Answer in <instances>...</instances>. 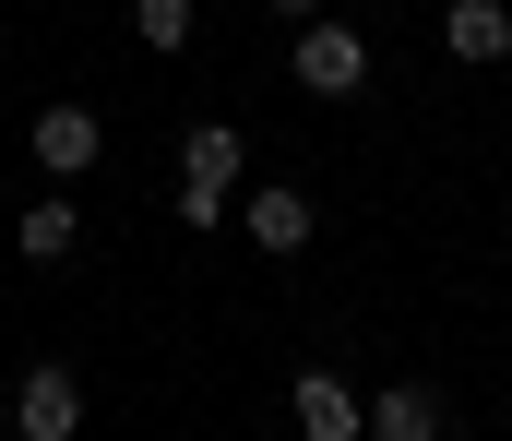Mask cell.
<instances>
[{
    "label": "cell",
    "mask_w": 512,
    "mask_h": 441,
    "mask_svg": "<svg viewBox=\"0 0 512 441\" xmlns=\"http://www.w3.org/2000/svg\"><path fill=\"white\" fill-rule=\"evenodd\" d=\"M441 48H453L465 72L512 60V0H453V12H441Z\"/></svg>",
    "instance_id": "obj_8"
},
{
    "label": "cell",
    "mask_w": 512,
    "mask_h": 441,
    "mask_svg": "<svg viewBox=\"0 0 512 441\" xmlns=\"http://www.w3.org/2000/svg\"><path fill=\"white\" fill-rule=\"evenodd\" d=\"M131 36L143 48H191V0H131Z\"/></svg>",
    "instance_id": "obj_10"
},
{
    "label": "cell",
    "mask_w": 512,
    "mask_h": 441,
    "mask_svg": "<svg viewBox=\"0 0 512 441\" xmlns=\"http://www.w3.org/2000/svg\"><path fill=\"white\" fill-rule=\"evenodd\" d=\"M286 72H298L310 96H358V84H370V36L334 24V12H310V24H286Z\"/></svg>",
    "instance_id": "obj_1"
},
{
    "label": "cell",
    "mask_w": 512,
    "mask_h": 441,
    "mask_svg": "<svg viewBox=\"0 0 512 441\" xmlns=\"http://www.w3.org/2000/svg\"><path fill=\"white\" fill-rule=\"evenodd\" d=\"M286 430L298 441H370V394H346L334 370H298L286 382Z\"/></svg>",
    "instance_id": "obj_4"
},
{
    "label": "cell",
    "mask_w": 512,
    "mask_h": 441,
    "mask_svg": "<svg viewBox=\"0 0 512 441\" xmlns=\"http://www.w3.org/2000/svg\"><path fill=\"white\" fill-rule=\"evenodd\" d=\"M239 179H251V132H227V120H191L179 132V191H227L239 203Z\"/></svg>",
    "instance_id": "obj_5"
},
{
    "label": "cell",
    "mask_w": 512,
    "mask_h": 441,
    "mask_svg": "<svg viewBox=\"0 0 512 441\" xmlns=\"http://www.w3.org/2000/svg\"><path fill=\"white\" fill-rule=\"evenodd\" d=\"M239 239H251V251H274V263H298V251L322 239V215H310V191H298V179H262L251 203H239Z\"/></svg>",
    "instance_id": "obj_3"
},
{
    "label": "cell",
    "mask_w": 512,
    "mask_h": 441,
    "mask_svg": "<svg viewBox=\"0 0 512 441\" xmlns=\"http://www.w3.org/2000/svg\"><path fill=\"white\" fill-rule=\"evenodd\" d=\"M24 144H36V167H48V179H84L108 132H96V108H84V96H60V108H36V132H24Z\"/></svg>",
    "instance_id": "obj_6"
},
{
    "label": "cell",
    "mask_w": 512,
    "mask_h": 441,
    "mask_svg": "<svg viewBox=\"0 0 512 441\" xmlns=\"http://www.w3.org/2000/svg\"><path fill=\"white\" fill-rule=\"evenodd\" d=\"M72 430H84V370L72 358H36L12 382V441H72Z\"/></svg>",
    "instance_id": "obj_2"
},
{
    "label": "cell",
    "mask_w": 512,
    "mask_h": 441,
    "mask_svg": "<svg viewBox=\"0 0 512 441\" xmlns=\"http://www.w3.org/2000/svg\"><path fill=\"white\" fill-rule=\"evenodd\" d=\"M262 12H274V24H310V12H322V0H262Z\"/></svg>",
    "instance_id": "obj_11"
},
{
    "label": "cell",
    "mask_w": 512,
    "mask_h": 441,
    "mask_svg": "<svg viewBox=\"0 0 512 441\" xmlns=\"http://www.w3.org/2000/svg\"><path fill=\"white\" fill-rule=\"evenodd\" d=\"M12 251H24V263H72V251H84V215H72V191L24 203V215H12Z\"/></svg>",
    "instance_id": "obj_9"
},
{
    "label": "cell",
    "mask_w": 512,
    "mask_h": 441,
    "mask_svg": "<svg viewBox=\"0 0 512 441\" xmlns=\"http://www.w3.org/2000/svg\"><path fill=\"white\" fill-rule=\"evenodd\" d=\"M370 441H453V406L429 382H382L370 394Z\"/></svg>",
    "instance_id": "obj_7"
}]
</instances>
